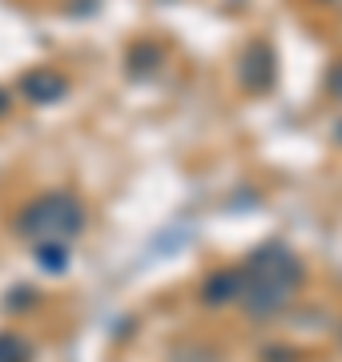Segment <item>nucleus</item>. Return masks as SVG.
I'll list each match as a JSON object with an SVG mask.
<instances>
[{
  "instance_id": "8",
  "label": "nucleus",
  "mask_w": 342,
  "mask_h": 362,
  "mask_svg": "<svg viewBox=\"0 0 342 362\" xmlns=\"http://www.w3.org/2000/svg\"><path fill=\"white\" fill-rule=\"evenodd\" d=\"M37 266L49 274H65L69 270V246L61 242H40L37 246Z\"/></svg>"
},
{
  "instance_id": "9",
  "label": "nucleus",
  "mask_w": 342,
  "mask_h": 362,
  "mask_svg": "<svg viewBox=\"0 0 342 362\" xmlns=\"http://www.w3.org/2000/svg\"><path fill=\"white\" fill-rule=\"evenodd\" d=\"M262 362H298V358H294L286 346H266V358Z\"/></svg>"
},
{
  "instance_id": "3",
  "label": "nucleus",
  "mask_w": 342,
  "mask_h": 362,
  "mask_svg": "<svg viewBox=\"0 0 342 362\" xmlns=\"http://www.w3.org/2000/svg\"><path fill=\"white\" fill-rule=\"evenodd\" d=\"M237 81L246 93H270L278 81V61H274V49L266 40H254L246 45L242 52V65H237Z\"/></svg>"
},
{
  "instance_id": "5",
  "label": "nucleus",
  "mask_w": 342,
  "mask_h": 362,
  "mask_svg": "<svg viewBox=\"0 0 342 362\" xmlns=\"http://www.w3.org/2000/svg\"><path fill=\"white\" fill-rule=\"evenodd\" d=\"M242 294V270H213L206 282H201V302L206 306H225V302H237Z\"/></svg>"
},
{
  "instance_id": "12",
  "label": "nucleus",
  "mask_w": 342,
  "mask_h": 362,
  "mask_svg": "<svg viewBox=\"0 0 342 362\" xmlns=\"http://www.w3.org/2000/svg\"><path fill=\"white\" fill-rule=\"evenodd\" d=\"M338 125H342V121H338ZM338 137H342V129H338Z\"/></svg>"
},
{
  "instance_id": "4",
  "label": "nucleus",
  "mask_w": 342,
  "mask_h": 362,
  "mask_svg": "<svg viewBox=\"0 0 342 362\" xmlns=\"http://www.w3.org/2000/svg\"><path fill=\"white\" fill-rule=\"evenodd\" d=\"M20 93L33 105H57V101H65L69 81L61 73H53V69H28L25 77H20Z\"/></svg>"
},
{
  "instance_id": "2",
  "label": "nucleus",
  "mask_w": 342,
  "mask_h": 362,
  "mask_svg": "<svg viewBox=\"0 0 342 362\" xmlns=\"http://www.w3.org/2000/svg\"><path fill=\"white\" fill-rule=\"evenodd\" d=\"M20 233L28 242H61L69 246L81 230H85V206H81L77 194L69 189H53V194H40L37 202H28L20 209Z\"/></svg>"
},
{
  "instance_id": "1",
  "label": "nucleus",
  "mask_w": 342,
  "mask_h": 362,
  "mask_svg": "<svg viewBox=\"0 0 342 362\" xmlns=\"http://www.w3.org/2000/svg\"><path fill=\"white\" fill-rule=\"evenodd\" d=\"M306 282V266L282 242H266L246 258L242 266V306L250 318H274L278 310H286L298 298Z\"/></svg>"
},
{
  "instance_id": "7",
  "label": "nucleus",
  "mask_w": 342,
  "mask_h": 362,
  "mask_svg": "<svg viewBox=\"0 0 342 362\" xmlns=\"http://www.w3.org/2000/svg\"><path fill=\"white\" fill-rule=\"evenodd\" d=\"M0 362H33V342L16 330H0Z\"/></svg>"
},
{
  "instance_id": "11",
  "label": "nucleus",
  "mask_w": 342,
  "mask_h": 362,
  "mask_svg": "<svg viewBox=\"0 0 342 362\" xmlns=\"http://www.w3.org/2000/svg\"><path fill=\"white\" fill-rule=\"evenodd\" d=\"M8 109H13V97H8V93H4V89H0V117H4V113H8Z\"/></svg>"
},
{
  "instance_id": "10",
  "label": "nucleus",
  "mask_w": 342,
  "mask_h": 362,
  "mask_svg": "<svg viewBox=\"0 0 342 362\" xmlns=\"http://www.w3.org/2000/svg\"><path fill=\"white\" fill-rule=\"evenodd\" d=\"M330 93H334V97L342 101V65L334 69V73H330Z\"/></svg>"
},
{
  "instance_id": "6",
  "label": "nucleus",
  "mask_w": 342,
  "mask_h": 362,
  "mask_svg": "<svg viewBox=\"0 0 342 362\" xmlns=\"http://www.w3.org/2000/svg\"><path fill=\"white\" fill-rule=\"evenodd\" d=\"M158 65H161V49L153 40H137L129 49V57H125V69L133 77H149V73H158Z\"/></svg>"
}]
</instances>
